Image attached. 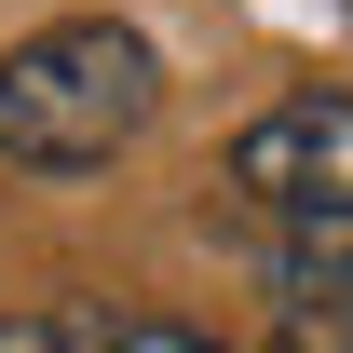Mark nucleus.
I'll return each mask as SVG.
<instances>
[{
  "label": "nucleus",
  "mask_w": 353,
  "mask_h": 353,
  "mask_svg": "<svg viewBox=\"0 0 353 353\" xmlns=\"http://www.w3.org/2000/svg\"><path fill=\"white\" fill-rule=\"evenodd\" d=\"M259 353H353V272L340 259H285V299H272Z\"/></svg>",
  "instance_id": "7ed1b4c3"
},
{
  "label": "nucleus",
  "mask_w": 353,
  "mask_h": 353,
  "mask_svg": "<svg viewBox=\"0 0 353 353\" xmlns=\"http://www.w3.org/2000/svg\"><path fill=\"white\" fill-rule=\"evenodd\" d=\"M231 190L259 204L299 259L353 245V95H285L231 136Z\"/></svg>",
  "instance_id": "f03ea898"
},
{
  "label": "nucleus",
  "mask_w": 353,
  "mask_h": 353,
  "mask_svg": "<svg viewBox=\"0 0 353 353\" xmlns=\"http://www.w3.org/2000/svg\"><path fill=\"white\" fill-rule=\"evenodd\" d=\"M82 353H218V340L176 326V312H123V326H82Z\"/></svg>",
  "instance_id": "20e7f679"
},
{
  "label": "nucleus",
  "mask_w": 353,
  "mask_h": 353,
  "mask_svg": "<svg viewBox=\"0 0 353 353\" xmlns=\"http://www.w3.org/2000/svg\"><path fill=\"white\" fill-rule=\"evenodd\" d=\"M0 353H82L68 312H0Z\"/></svg>",
  "instance_id": "39448f33"
},
{
  "label": "nucleus",
  "mask_w": 353,
  "mask_h": 353,
  "mask_svg": "<svg viewBox=\"0 0 353 353\" xmlns=\"http://www.w3.org/2000/svg\"><path fill=\"white\" fill-rule=\"evenodd\" d=\"M150 109H163V54L123 14H68L0 54V163L28 176H95L109 150L150 136Z\"/></svg>",
  "instance_id": "f257e3e1"
}]
</instances>
